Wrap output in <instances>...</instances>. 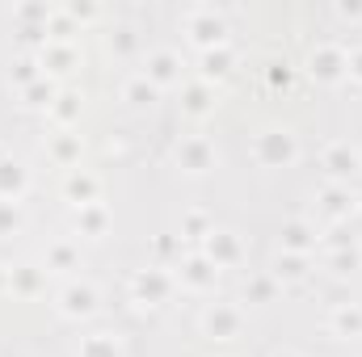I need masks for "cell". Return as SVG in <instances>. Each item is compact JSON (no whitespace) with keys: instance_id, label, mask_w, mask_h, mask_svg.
I'll use <instances>...</instances> for the list:
<instances>
[{"instance_id":"12","label":"cell","mask_w":362,"mask_h":357,"mask_svg":"<svg viewBox=\"0 0 362 357\" xmlns=\"http://www.w3.org/2000/svg\"><path fill=\"white\" fill-rule=\"evenodd\" d=\"M76 227H81V231H89V236H101V231H105V210H101L97 202H93V206H81Z\"/></svg>"},{"instance_id":"3","label":"cell","mask_w":362,"mask_h":357,"mask_svg":"<svg viewBox=\"0 0 362 357\" xmlns=\"http://www.w3.org/2000/svg\"><path fill=\"white\" fill-rule=\"evenodd\" d=\"M59 311L72 315V320L93 315V311H97V290H93V286H68V290L59 294Z\"/></svg>"},{"instance_id":"28","label":"cell","mask_w":362,"mask_h":357,"mask_svg":"<svg viewBox=\"0 0 362 357\" xmlns=\"http://www.w3.org/2000/svg\"><path fill=\"white\" fill-rule=\"evenodd\" d=\"M350 76H354V80H362V51H354V55H350Z\"/></svg>"},{"instance_id":"9","label":"cell","mask_w":362,"mask_h":357,"mask_svg":"<svg viewBox=\"0 0 362 357\" xmlns=\"http://www.w3.org/2000/svg\"><path fill=\"white\" fill-rule=\"evenodd\" d=\"M236 240H232V231H211V244H206V261L219 269V265H228V261H236Z\"/></svg>"},{"instance_id":"27","label":"cell","mask_w":362,"mask_h":357,"mask_svg":"<svg viewBox=\"0 0 362 357\" xmlns=\"http://www.w3.org/2000/svg\"><path fill=\"white\" fill-rule=\"evenodd\" d=\"M333 265H337V273H350V269L358 265V257H354V253H337V257H333Z\"/></svg>"},{"instance_id":"14","label":"cell","mask_w":362,"mask_h":357,"mask_svg":"<svg viewBox=\"0 0 362 357\" xmlns=\"http://www.w3.org/2000/svg\"><path fill=\"white\" fill-rule=\"evenodd\" d=\"M152 97H156V85H152L148 76H139V80L127 85V101H131V105H152Z\"/></svg>"},{"instance_id":"13","label":"cell","mask_w":362,"mask_h":357,"mask_svg":"<svg viewBox=\"0 0 362 357\" xmlns=\"http://www.w3.org/2000/svg\"><path fill=\"white\" fill-rule=\"evenodd\" d=\"M333 328H337V332H354V337H358V332H362V311H358V307H337V311H333Z\"/></svg>"},{"instance_id":"1","label":"cell","mask_w":362,"mask_h":357,"mask_svg":"<svg viewBox=\"0 0 362 357\" xmlns=\"http://www.w3.org/2000/svg\"><path fill=\"white\" fill-rule=\"evenodd\" d=\"M202 328H206L211 337L228 341V337H236V332H240V311H236V307H223V303H215V307H206V315H202Z\"/></svg>"},{"instance_id":"2","label":"cell","mask_w":362,"mask_h":357,"mask_svg":"<svg viewBox=\"0 0 362 357\" xmlns=\"http://www.w3.org/2000/svg\"><path fill=\"white\" fill-rule=\"evenodd\" d=\"M312 76H320V80H341V76H350V55H341V51H333V47H320V51L312 55Z\"/></svg>"},{"instance_id":"5","label":"cell","mask_w":362,"mask_h":357,"mask_svg":"<svg viewBox=\"0 0 362 357\" xmlns=\"http://www.w3.org/2000/svg\"><path fill=\"white\" fill-rule=\"evenodd\" d=\"M189 34H194V42H202V47L223 42V21H219L211 8H198V13L189 17Z\"/></svg>"},{"instance_id":"18","label":"cell","mask_w":362,"mask_h":357,"mask_svg":"<svg viewBox=\"0 0 362 357\" xmlns=\"http://www.w3.org/2000/svg\"><path fill=\"white\" fill-rule=\"evenodd\" d=\"M274 277H303V257H278L274 261Z\"/></svg>"},{"instance_id":"11","label":"cell","mask_w":362,"mask_h":357,"mask_svg":"<svg viewBox=\"0 0 362 357\" xmlns=\"http://www.w3.org/2000/svg\"><path fill=\"white\" fill-rule=\"evenodd\" d=\"M68 198H72L76 206H93V202H97V181L85 177V173H72V177H68Z\"/></svg>"},{"instance_id":"22","label":"cell","mask_w":362,"mask_h":357,"mask_svg":"<svg viewBox=\"0 0 362 357\" xmlns=\"http://www.w3.org/2000/svg\"><path fill=\"white\" fill-rule=\"evenodd\" d=\"M185 109H189V114H202V109H206V89H202V85L185 89Z\"/></svg>"},{"instance_id":"4","label":"cell","mask_w":362,"mask_h":357,"mask_svg":"<svg viewBox=\"0 0 362 357\" xmlns=\"http://www.w3.org/2000/svg\"><path fill=\"white\" fill-rule=\"evenodd\" d=\"M177 164L185 169V173H206V169L215 164V152H211L202 139H189V143L177 147Z\"/></svg>"},{"instance_id":"29","label":"cell","mask_w":362,"mask_h":357,"mask_svg":"<svg viewBox=\"0 0 362 357\" xmlns=\"http://www.w3.org/2000/svg\"><path fill=\"white\" fill-rule=\"evenodd\" d=\"M278 357H295V353H278Z\"/></svg>"},{"instance_id":"8","label":"cell","mask_w":362,"mask_h":357,"mask_svg":"<svg viewBox=\"0 0 362 357\" xmlns=\"http://www.w3.org/2000/svg\"><path fill=\"white\" fill-rule=\"evenodd\" d=\"M148 80H152L156 89H165V85H177V55H173V51H160V55H152V59H148Z\"/></svg>"},{"instance_id":"16","label":"cell","mask_w":362,"mask_h":357,"mask_svg":"<svg viewBox=\"0 0 362 357\" xmlns=\"http://www.w3.org/2000/svg\"><path fill=\"white\" fill-rule=\"evenodd\" d=\"M135 290H139V294H152V298H165L169 282H165L160 273H139V277H135Z\"/></svg>"},{"instance_id":"19","label":"cell","mask_w":362,"mask_h":357,"mask_svg":"<svg viewBox=\"0 0 362 357\" xmlns=\"http://www.w3.org/2000/svg\"><path fill=\"white\" fill-rule=\"evenodd\" d=\"M228 63H232V55H228V51H219V55L211 51V55L202 59V72H206V76H223V72H228Z\"/></svg>"},{"instance_id":"6","label":"cell","mask_w":362,"mask_h":357,"mask_svg":"<svg viewBox=\"0 0 362 357\" xmlns=\"http://www.w3.org/2000/svg\"><path fill=\"white\" fill-rule=\"evenodd\" d=\"M262 147H270V152L262 156L266 164H291V160H295V139H291L286 131H266V135H262Z\"/></svg>"},{"instance_id":"7","label":"cell","mask_w":362,"mask_h":357,"mask_svg":"<svg viewBox=\"0 0 362 357\" xmlns=\"http://www.w3.org/2000/svg\"><path fill=\"white\" fill-rule=\"evenodd\" d=\"M325 164H329V173H333V177H350V173H358V169H362V156L350 147V143H333V147H329V156H325Z\"/></svg>"},{"instance_id":"20","label":"cell","mask_w":362,"mask_h":357,"mask_svg":"<svg viewBox=\"0 0 362 357\" xmlns=\"http://www.w3.org/2000/svg\"><path fill=\"white\" fill-rule=\"evenodd\" d=\"M51 265L55 269H72L76 265V248H72V244H55V248H51Z\"/></svg>"},{"instance_id":"17","label":"cell","mask_w":362,"mask_h":357,"mask_svg":"<svg viewBox=\"0 0 362 357\" xmlns=\"http://www.w3.org/2000/svg\"><path fill=\"white\" fill-rule=\"evenodd\" d=\"M25 105H55V89H51L47 80L30 85V89H25Z\"/></svg>"},{"instance_id":"26","label":"cell","mask_w":362,"mask_h":357,"mask_svg":"<svg viewBox=\"0 0 362 357\" xmlns=\"http://www.w3.org/2000/svg\"><path fill=\"white\" fill-rule=\"evenodd\" d=\"M55 156H59V160L68 164L72 156H81V143H76V139H68V143H59V147H55Z\"/></svg>"},{"instance_id":"24","label":"cell","mask_w":362,"mask_h":357,"mask_svg":"<svg viewBox=\"0 0 362 357\" xmlns=\"http://www.w3.org/2000/svg\"><path fill=\"white\" fill-rule=\"evenodd\" d=\"M17 223H21V219H17V206H13V202H4V198H0V231H13V227H17Z\"/></svg>"},{"instance_id":"21","label":"cell","mask_w":362,"mask_h":357,"mask_svg":"<svg viewBox=\"0 0 362 357\" xmlns=\"http://www.w3.org/2000/svg\"><path fill=\"white\" fill-rule=\"evenodd\" d=\"M42 63H55L51 72H68V63H72V51H68V47H51V51L42 55Z\"/></svg>"},{"instance_id":"15","label":"cell","mask_w":362,"mask_h":357,"mask_svg":"<svg viewBox=\"0 0 362 357\" xmlns=\"http://www.w3.org/2000/svg\"><path fill=\"white\" fill-rule=\"evenodd\" d=\"M282 236H286V240H282V244H286V253H295V257H303V253L312 248V240H308V227H299V223H295V227H286Z\"/></svg>"},{"instance_id":"10","label":"cell","mask_w":362,"mask_h":357,"mask_svg":"<svg viewBox=\"0 0 362 357\" xmlns=\"http://www.w3.org/2000/svg\"><path fill=\"white\" fill-rule=\"evenodd\" d=\"M181 277H185L189 286H198V290H202V286H215V265H211L206 257H189V261L181 265Z\"/></svg>"},{"instance_id":"25","label":"cell","mask_w":362,"mask_h":357,"mask_svg":"<svg viewBox=\"0 0 362 357\" xmlns=\"http://www.w3.org/2000/svg\"><path fill=\"white\" fill-rule=\"evenodd\" d=\"M249 294H253V298H257V303H270L274 286H270V282H253V286H245V298H249Z\"/></svg>"},{"instance_id":"23","label":"cell","mask_w":362,"mask_h":357,"mask_svg":"<svg viewBox=\"0 0 362 357\" xmlns=\"http://www.w3.org/2000/svg\"><path fill=\"white\" fill-rule=\"evenodd\" d=\"M59 101H64V105H51V109H55V118H59V122H72V118H76L81 97H59Z\"/></svg>"}]
</instances>
